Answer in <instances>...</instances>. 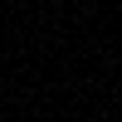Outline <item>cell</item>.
Instances as JSON below:
<instances>
[]
</instances>
